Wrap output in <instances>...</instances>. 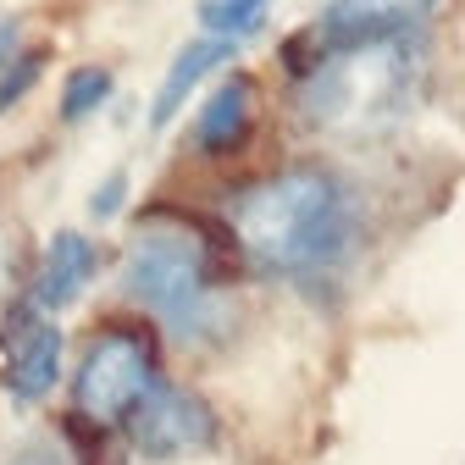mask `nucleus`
<instances>
[{"label":"nucleus","mask_w":465,"mask_h":465,"mask_svg":"<svg viewBox=\"0 0 465 465\" xmlns=\"http://www.w3.org/2000/svg\"><path fill=\"white\" fill-rule=\"evenodd\" d=\"M432 6H327L282 50L311 134L388 139L416 116Z\"/></svg>","instance_id":"nucleus-1"},{"label":"nucleus","mask_w":465,"mask_h":465,"mask_svg":"<svg viewBox=\"0 0 465 465\" xmlns=\"http://www.w3.org/2000/svg\"><path fill=\"white\" fill-rule=\"evenodd\" d=\"M161 377L155 366V332L139 322H105L78 355L73 371V404L78 416H89L94 427H116L134 416V404L150 393V382Z\"/></svg>","instance_id":"nucleus-4"},{"label":"nucleus","mask_w":465,"mask_h":465,"mask_svg":"<svg viewBox=\"0 0 465 465\" xmlns=\"http://www.w3.org/2000/svg\"><path fill=\"white\" fill-rule=\"evenodd\" d=\"M123 438H128L134 454L150 460V465H178V460L211 454L216 438H222V421H216V411H211L200 393H189V388H178V382L155 377L150 393L134 404V416L123 421Z\"/></svg>","instance_id":"nucleus-5"},{"label":"nucleus","mask_w":465,"mask_h":465,"mask_svg":"<svg viewBox=\"0 0 465 465\" xmlns=\"http://www.w3.org/2000/svg\"><path fill=\"white\" fill-rule=\"evenodd\" d=\"M111 73L105 67H78V73H67V84H62V123H84V116H94L105 100H111Z\"/></svg>","instance_id":"nucleus-11"},{"label":"nucleus","mask_w":465,"mask_h":465,"mask_svg":"<svg viewBox=\"0 0 465 465\" xmlns=\"http://www.w3.org/2000/svg\"><path fill=\"white\" fill-rule=\"evenodd\" d=\"M39 73H45V55H39V50H28L23 62H12V67H0V111H12V105L39 84Z\"/></svg>","instance_id":"nucleus-12"},{"label":"nucleus","mask_w":465,"mask_h":465,"mask_svg":"<svg viewBox=\"0 0 465 465\" xmlns=\"http://www.w3.org/2000/svg\"><path fill=\"white\" fill-rule=\"evenodd\" d=\"M100 244L89 239V232L78 227H62V232H50L45 250H39V266H34V288H28V311L34 316H62L67 305L84 300V288L100 277Z\"/></svg>","instance_id":"nucleus-6"},{"label":"nucleus","mask_w":465,"mask_h":465,"mask_svg":"<svg viewBox=\"0 0 465 465\" xmlns=\"http://www.w3.org/2000/svg\"><path fill=\"white\" fill-rule=\"evenodd\" d=\"M272 23V12L261 0H239V6H200V28L205 39H222V45H244L250 34H261Z\"/></svg>","instance_id":"nucleus-10"},{"label":"nucleus","mask_w":465,"mask_h":465,"mask_svg":"<svg viewBox=\"0 0 465 465\" xmlns=\"http://www.w3.org/2000/svg\"><path fill=\"white\" fill-rule=\"evenodd\" d=\"M250 128H255V78L232 73V78H222L205 94L194 128H189V144L200 155H232V150L250 139Z\"/></svg>","instance_id":"nucleus-8"},{"label":"nucleus","mask_w":465,"mask_h":465,"mask_svg":"<svg viewBox=\"0 0 465 465\" xmlns=\"http://www.w3.org/2000/svg\"><path fill=\"white\" fill-rule=\"evenodd\" d=\"M227 244L250 272L327 294L355 266L366 211L361 194L327 166H277L266 178H250L222 205Z\"/></svg>","instance_id":"nucleus-2"},{"label":"nucleus","mask_w":465,"mask_h":465,"mask_svg":"<svg viewBox=\"0 0 465 465\" xmlns=\"http://www.w3.org/2000/svg\"><path fill=\"white\" fill-rule=\"evenodd\" d=\"M123 294L183 343H216L227 332L222 250L211 227L178 211H150L134 227L123 255Z\"/></svg>","instance_id":"nucleus-3"},{"label":"nucleus","mask_w":465,"mask_h":465,"mask_svg":"<svg viewBox=\"0 0 465 465\" xmlns=\"http://www.w3.org/2000/svg\"><path fill=\"white\" fill-rule=\"evenodd\" d=\"M123 205H128V172H105V183H94L89 194V216L111 222V216H123Z\"/></svg>","instance_id":"nucleus-13"},{"label":"nucleus","mask_w":465,"mask_h":465,"mask_svg":"<svg viewBox=\"0 0 465 465\" xmlns=\"http://www.w3.org/2000/svg\"><path fill=\"white\" fill-rule=\"evenodd\" d=\"M232 55H239V45H222V39H189L178 55H172V67H166V78H161V89H155V100H150V134H161V128L178 123V111L194 100V89H200L216 67H227Z\"/></svg>","instance_id":"nucleus-9"},{"label":"nucleus","mask_w":465,"mask_h":465,"mask_svg":"<svg viewBox=\"0 0 465 465\" xmlns=\"http://www.w3.org/2000/svg\"><path fill=\"white\" fill-rule=\"evenodd\" d=\"M62 327L23 311L17 327H12V343H6V388L17 404H39L45 393H55V382H62Z\"/></svg>","instance_id":"nucleus-7"}]
</instances>
